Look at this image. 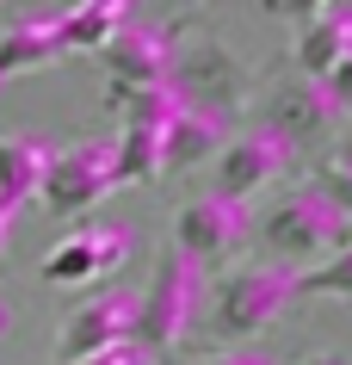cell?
<instances>
[{"label":"cell","instance_id":"6da1fadb","mask_svg":"<svg viewBox=\"0 0 352 365\" xmlns=\"http://www.w3.org/2000/svg\"><path fill=\"white\" fill-rule=\"evenodd\" d=\"M204 297H210V309H204L210 341L241 346V341H254L260 328H272L278 316L291 309L297 267H284V260H241V267H229Z\"/></svg>","mask_w":352,"mask_h":365},{"label":"cell","instance_id":"7a4b0ae2","mask_svg":"<svg viewBox=\"0 0 352 365\" xmlns=\"http://www.w3.org/2000/svg\"><path fill=\"white\" fill-rule=\"evenodd\" d=\"M204 291H210V272L186 260V254H161L155 272H149V291H137V346L149 353V365H174L179 341L198 328L204 316Z\"/></svg>","mask_w":352,"mask_h":365},{"label":"cell","instance_id":"3957f363","mask_svg":"<svg viewBox=\"0 0 352 365\" xmlns=\"http://www.w3.org/2000/svg\"><path fill=\"white\" fill-rule=\"evenodd\" d=\"M105 106H117L124 130L112 136L117 143V186H149L161 180V149H167V130L186 112V93L174 81L167 87H130V93H112L105 87Z\"/></svg>","mask_w":352,"mask_h":365},{"label":"cell","instance_id":"277c9868","mask_svg":"<svg viewBox=\"0 0 352 365\" xmlns=\"http://www.w3.org/2000/svg\"><path fill=\"white\" fill-rule=\"evenodd\" d=\"M260 242L266 248H278L284 260H303V254H334L352 242V217L334 205L321 186L309 180H297V186H284V198H272V211L254 223Z\"/></svg>","mask_w":352,"mask_h":365},{"label":"cell","instance_id":"5b68a950","mask_svg":"<svg viewBox=\"0 0 352 365\" xmlns=\"http://www.w3.org/2000/svg\"><path fill=\"white\" fill-rule=\"evenodd\" d=\"M112 186H117V143L112 136H80L68 149L56 143V155H50V168L38 180V198L50 217H80Z\"/></svg>","mask_w":352,"mask_h":365},{"label":"cell","instance_id":"8992f818","mask_svg":"<svg viewBox=\"0 0 352 365\" xmlns=\"http://www.w3.org/2000/svg\"><path fill=\"white\" fill-rule=\"evenodd\" d=\"M291 168H297V143H284L272 124L254 118V124H241V130L223 136V149H216V192L247 205L254 192H266Z\"/></svg>","mask_w":352,"mask_h":365},{"label":"cell","instance_id":"52a82bcc","mask_svg":"<svg viewBox=\"0 0 352 365\" xmlns=\"http://www.w3.org/2000/svg\"><path fill=\"white\" fill-rule=\"evenodd\" d=\"M105 87L112 93H130V87H167L179 81V25H149V19H130L105 50Z\"/></svg>","mask_w":352,"mask_h":365},{"label":"cell","instance_id":"ba28073f","mask_svg":"<svg viewBox=\"0 0 352 365\" xmlns=\"http://www.w3.org/2000/svg\"><path fill=\"white\" fill-rule=\"evenodd\" d=\"M247 235H254V211H247L241 198H223V192L192 198V205L174 217V254H186L198 267H216V260L241 254Z\"/></svg>","mask_w":352,"mask_h":365},{"label":"cell","instance_id":"9c48e42d","mask_svg":"<svg viewBox=\"0 0 352 365\" xmlns=\"http://www.w3.org/2000/svg\"><path fill=\"white\" fill-rule=\"evenodd\" d=\"M130 254H137L130 223H75L56 248L43 254V279H50V285H99V279H112Z\"/></svg>","mask_w":352,"mask_h":365},{"label":"cell","instance_id":"30bf717a","mask_svg":"<svg viewBox=\"0 0 352 365\" xmlns=\"http://www.w3.org/2000/svg\"><path fill=\"white\" fill-rule=\"evenodd\" d=\"M117 341H137V291L130 285H99L93 297H80L68 309V322L56 328V353L68 365L75 359H93Z\"/></svg>","mask_w":352,"mask_h":365},{"label":"cell","instance_id":"8fae6325","mask_svg":"<svg viewBox=\"0 0 352 365\" xmlns=\"http://www.w3.org/2000/svg\"><path fill=\"white\" fill-rule=\"evenodd\" d=\"M297 75L328 81L340 62L352 56V6L346 0H321L309 13H297Z\"/></svg>","mask_w":352,"mask_h":365},{"label":"cell","instance_id":"7c38bea8","mask_svg":"<svg viewBox=\"0 0 352 365\" xmlns=\"http://www.w3.org/2000/svg\"><path fill=\"white\" fill-rule=\"evenodd\" d=\"M340 118V106H334L328 81H309V75H291L272 87V112L260 118V124H272L284 143H303V136H321Z\"/></svg>","mask_w":352,"mask_h":365},{"label":"cell","instance_id":"4fadbf2b","mask_svg":"<svg viewBox=\"0 0 352 365\" xmlns=\"http://www.w3.org/2000/svg\"><path fill=\"white\" fill-rule=\"evenodd\" d=\"M62 31H56V13H13L0 25V81L6 75H31V68H50L62 62Z\"/></svg>","mask_w":352,"mask_h":365},{"label":"cell","instance_id":"5bb4252c","mask_svg":"<svg viewBox=\"0 0 352 365\" xmlns=\"http://www.w3.org/2000/svg\"><path fill=\"white\" fill-rule=\"evenodd\" d=\"M223 136H229V118L216 112V106H186L179 124L167 130V149H161V173H186L198 161H210L223 149Z\"/></svg>","mask_w":352,"mask_h":365},{"label":"cell","instance_id":"9a60e30c","mask_svg":"<svg viewBox=\"0 0 352 365\" xmlns=\"http://www.w3.org/2000/svg\"><path fill=\"white\" fill-rule=\"evenodd\" d=\"M50 155H56V143L43 130L0 136V198H13V205L38 198V180H43V168H50Z\"/></svg>","mask_w":352,"mask_h":365},{"label":"cell","instance_id":"2e32d148","mask_svg":"<svg viewBox=\"0 0 352 365\" xmlns=\"http://www.w3.org/2000/svg\"><path fill=\"white\" fill-rule=\"evenodd\" d=\"M130 19H137V13H130L124 0H87V6L56 13V31H62V50L80 56V50H105V43H112Z\"/></svg>","mask_w":352,"mask_h":365},{"label":"cell","instance_id":"e0dca14e","mask_svg":"<svg viewBox=\"0 0 352 365\" xmlns=\"http://www.w3.org/2000/svg\"><path fill=\"white\" fill-rule=\"evenodd\" d=\"M297 297H334V304H352V242L334 248L321 267L297 272Z\"/></svg>","mask_w":352,"mask_h":365},{"label":"cell","instance_id":"ac0fdd59","mask_svg":"<svg viewBox=\"0 0 352 365\" xmlns=\"http://www.w3.org/2000/svg\"><path fill=\"white\" fill-rule=\"evenodd\" d=\"M315 186H321V192H328L334 205H340V211L352 217V130L340 136V143H334V155L321 161V173H315Z\"/></svg>","mask_w":352,"mask_h":365},{"label":"cell","instance_id":"d6986e66","mask_svg":"<svg viewBox=\"0 0 352 365\" xmlns=\"http://www.w3.org/2000/svg\"><path fill=\"white\" fill-rule=\"evenodd\" d=\"M75 365H149V353H142L137 341H117V346L93 353V359H75Z\"/></svg>","mask_w":352,"mask_h":365},{"label":"cell","instance_id":"ffe728a7","mask_svg":"<svg viewBox=\"0 0 352 365\" xmlns=\"http://www.w3.org/2000/svg\"><path fill=\"white\" fill-rule=\"evenodd\" d=\"M198 365H272V359H266V346H229V353H210Z\"/></svg>","mask_w":352,"mask_h":365},{"label":"cell","instance_id":"44dd1931","mask_svg":"<svg viewBox=\"0 0 352 365\" xmlns=\"http://www.w3.org/2000/svg\"><path fill=\"white\" fill-rule=\"evenodd\" d=\"M328 93H334V106H340V112H352V56L328 75Z\"/></svg>","mask_w":352,"mask_h":365},{"label":"cell","instance_id":"7402d4cb","mask_svg":"<svg viewBox=\"0 0 352 365\" xmlns=\"http://www.w3.org/2000/svg\"><path fill=\"white\" fill-rule=\"evenodd\" d=\"M19 211H25V205H13V198H0V248L13 242V223H19Z\"/></svg>","mask_w":352,"mask_h":365},{"label":"cell","instance_id":"603a6c76","mask_svg":"<svg viewBox=\"0 0 352 365\" xmlns=\"http://www.w3.org/2000/svg\"><path fill=\"white\" fill-rule=\"evenodd\" d=\"M297 365H352L346 353H315V359H297Z\"/></svg>","mask_w":352,"mask_h":365},{"label":"cell","instance_id":"cb8c5ba5","mask_svg":"<svg viewBox=\"0 0 352 365\" xmlns=\"http://www.w3.org/2000/svg\"><path fill=\"white\" fill-rule=\"evenodd\" d=\"M0 334H6V304H0Z\"/></svg>","mask_w":352,"mask_h":365}]
</instances>
